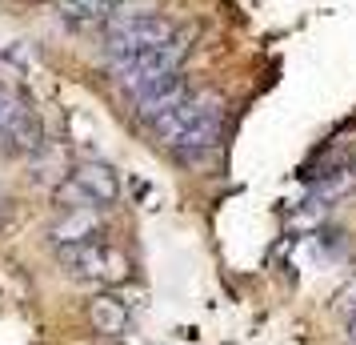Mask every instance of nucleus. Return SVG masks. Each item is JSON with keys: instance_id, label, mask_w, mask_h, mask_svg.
Listing matches in <instances>:
<instances>
[{"instance_id": "f257e3e1", "label": "nucleus", "mask_w": 356, "mask_h": 345, "mask_svg": "<svg viewBox=\"0 0 356 345\" xmlns=\"http://www.w3.org/2000/svg\"><path fill=\"white\" fill-rule=\"evenodd\" d=\"M184 33L172 17L164 13H148V17H136L129 24H113L104 29V52L108 61H132V56H145V52L164 49L168 40H177Z\"/></svg>"}, {"instance_id": "f03ea898", "label": "nucleus", "mask_w": 356, "mask_h": 345, "mask_svg": "<svg viewBox=\"0 0 356 345\" xmlns=\"http://www.w3.org/2000/svg\"><path fill=\"white\" fill-rule=\"evenodd\" d=\"M60 265L68 269V277L88 281V285H120L129 281L132 265L120 249L104 245V241H88V245H72V249H56Z\"/></svg>"}, {"instance_id": "7ed1b4c3", "label": "nucleus", "mask_w": 356, "mask_h": 345, "mask_svg": "<svg viewBox=\"0 0 356 345\" xmlns=\"http://www.w3.org/2000/svg\"><path fill=\"white\" fill-rule=\"evenodd\" d=\"M0 145H4L8 157H33L36 148L44 145V121L33 109V100H24L20 93L8 97L4 125H0Z\"/></svg>"}, {"instance_id": "20e7f679", "label": "nucleus", "mask_w": 356, "mask_h": 345, "mask_svg": "<svg viewBox=\"0 0 356 345\" xmlns=\"http://www.w3.org/2000/svg\"><path fill=\"white\" fill-rule=\"evenodd\" d=\"M220 125H225V97L220 93H212L209 89V100H204V113L193 121V129L180 137L177 145L168 148L180 164H200L209 157L216 141H220Z\"/></svg>"}, {"instance_id": "39448f33", "label": "nucleus", "mask_w": 356, "mask_h": 345, "mask_svg": "<svg viewBox=\"0 0 356 345\" xmlns=\"http://www.w3.org/2000/svg\"><path fill=\"white\" fill-rule=\"evenodd\" d=\"M100 233H104L100 209H60V217L49 225V241L52 249H72V245L100 241Z\"/></svg>"}, {"instance_id": "423d86ee", "label": "nucleus", "mask_w": 356, "mask_h": 345, "mask_svg": "<svg viewBox=\"0 0 356 345\" xmlns=\"http://www.w3.org/2000/svg\"><path fill=\"white\" fill-rule=\"evenodd\" d=\"M72 177L81 181V189L97 201L100 209L120 201V173H116L113 164H104V161H81L76 169H72Z\"/></svg>"}, {"instance_id": "0eeeda50", "label": "nucleus", "mask_w": 356, "mask_h": 345, "mask_svg": "<svg viewBox=\"0 0 356 345\" xmlns=\"http://www.w3.org/2000/svg\"><path fill=\"white\" fill-rule=\"evenodd\" d=\"M113 13H116V0H60V4H56V17H60V24L76 29V33L104 29Z\"/></svg>"}, {"instance_id": "6e6552de", "label": "nucleus", "mask_w": 356, "mask_h": 345, "mask_svg": "<svg viewBox=\"0 0 356 345\" xmlns=\"http://www.w3.org/2000/svg\"><path fill=\"white\" fill-rule=\"evenodd\" d=\"M88 321H92V329L104 333V337H124V333L132 329V313H129V305H124L120 297L97 293L92 301H88Z\"/></svg>"}, {"instance_id": "1a4fd4ad", "label": "nucleus", "mask_w": 356, "mask_h": 345, "mask_svg": "<svg viewBox=\"0 0 356 345\" xmlns=\"http://www.w3.org/2000/svg\"><path fill=\"white\" fill-rule=\"evenodd\" d=\"M52 201H56V209H100L97 201H92V197L81 189V181H76L72 173H68L65 181L56 185V189H52Z\"/></svg>"}, {"instance_id": "9d476101", "label": "nucleus", "mask_w": 356, "mask_h": 345, "mask_svg": "<svg viewBox=\"0 0 356 345\" xmlns=\"http://www.w3.org/2000/svg\"><path fill=\"white\" fill-rule=\"evenodd\" d=\"M8 97H13V89H4V84H0V125H4V109H8Z\"/></svg>"}, {"instance_id": "9b49d317", "label": "nucleus", "mask_w": 356, "mask_h": 345, "mask_svg": "<svg viewBox=\"0 0 356 345\" xmlns=\"http://www.w3.org/2000/svg\"><path fill=\"white\" fill-rule=\"evenodd\" d=\"M348 337H353V342H356V313H353V317H348Z\"/></svg>"}, {"instance_id": "f8f14e48", "label": "nucleus", "mask_w": 356, "mask_h": 345, "mask_svg": "<svg viewBox=\"0 0 356 345\" xmlns=\"http://www.w3.org/2000/svg\"><path fill=\"white\" fill-rule=\"evenodd\" d=\"M4 209H8V193L0 189V217H4Z\"/></svg>"}, {"instance_id": "ddd939ff", "label": "nucleus", "mask_w": 356, "mask_h": 345, "mask_svg": "<svg viewBox=\"0 0 356 345\" xmlns=\"http://www.w3.org/2000/svg\"><path fill=\"white\" fill-rule=\"evenodd\" d=\"M56 4H60V0H56Z\"/></svg>"}]
</instances>
